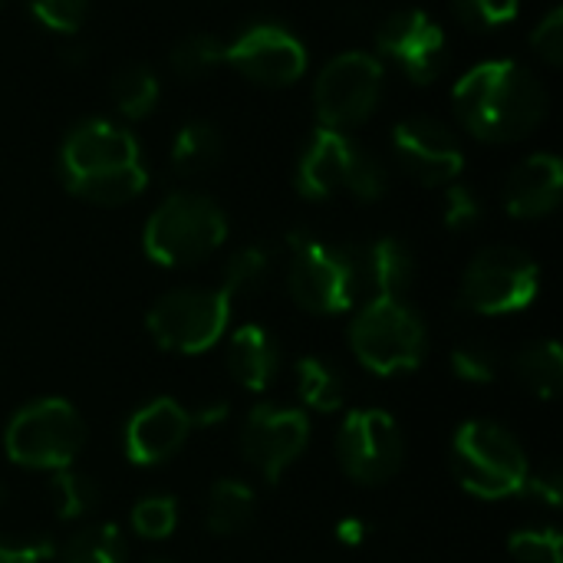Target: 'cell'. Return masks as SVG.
Listing matches in <instances>:
<instances>
[{
	"label": "cell",
	"mask_w": 563,
	"mask_h": 563,
	"mask_svg": "<svg viewBox=\"0 0 563 563\" xmlns=\"http://www.w3.org/2000/svg\"><path fill=\"white\" fill-rule=\"evenodd\" d=\"M188 432H191V412L181 402L168 396L152 399L125 426V435H122L125 459L145 468L162 465L185 445Z\"/></svg>",
	"instance_id": "17"
},
{
	"label": "cell",
	"mask_w": 563,
	"mask_h": 563,
	"mask_svg": "<svg viewBox=\"0 0 563 563\" xmlns=\"http://www.w3.org/2000/svg\"><path fill=\"white\" fill-rule=\"evenodd\" d=\"M336 459L343 472L360 485L389 482L406 459V442L396 419L383 409L346 412L336 432Z\"/></svg>",
	"instance_id": "12"
},
{
	"label": "cell",
	"mask_w": 563,
	"mask_h": 563,
	"mask_svg": "<svg viewBox=\"0 0 563 563\" xmlns=\"http://www.w3.org/2000/svg\"><path fill=\"white\" fill-rule=\"evenodd\" d=\"M531 46L534 53L548 63V66H558L563 59V10L561 7H551L544 13V20L531 30Z\"/></svg>",
	"instance_id": "35"
},
{
	"label": "cell",
	"mask_w": 563,
	"mask_h": 563,
	"mask_svg": "<svg viewBox=\"0 0 563 563\" xmlns=\"http://www.w3.org/2000/svg\"><path fill=\"white\" fill-rule=\"evenodd\" d=\"M393 148L402 168L422 185H449L465 168L459 135L429 115H412L393 129Z\"/></svg>",
	"instance_id": "16"
},
{
	"label": "cell",
	"mask_w": 563,
	"mask_h": 563,
	"mask_svg": "<svg viewBox=\"0 0 563 563\" xmlns=\"http://www.w3.org/2000/svg\"><path fill=\"white\" fill-rule=\"evenodd\" d=\"M508 551L518 563H563V538L554 528H528L508 538Z\"/></svg>",
	"instance_id": "31"
},
{
	"label": "cell",
	"mask_w": 563,
	"mask_h": 563,
	"mask_svg": "<svg viewBox=\"0 0 563 563\" xmlns=\"http://www.w3.org/2000/svg\"><path fill=\"white\" fill-rule=\"evenodd\" d=\"M158 76L148 69V66H125L115 73L112 79V99H115V109L125 115V119H145L155 102H158Z\"/></svg>",
	"instance_id": "26"
},
{
	"label": "cell",
	"mask_w": 563,
	"mask_h": 563,
	"mask_svg": "<svg viewBox=\"0 0 563 563\" xmlns=\"http://www.w3.org/2000/svg\"><path fill=\"white\" fill-rule=\"evenodd\" d=\"M287 287H290V297L317 317H336V313L353 310L360 297L353 251L333 247L303 231H294Z\"/></svg>",
	"instance_id": "8"
},
{
	"label": "cell",
	"mask_w": 563,
	"mask_h": 563,
	"mask_svg": "<svg viewBox=\"0 0 563 563\" xmlns=\"http://www.w3.org/2000/svg\"><path fill=\"white\" fill-rule=\"evenodd\" d=\"M455 112L482 142H518L544 122L548 89L518 59H488L455 82Z\"/></svg>",
	"instance_id": "1"
},
{
	"label": "cell",
	"mask_w": 563,
	"mask_h": 563,
	"mask_svg": "<svg viewBox=\"0 0 563 563\" xmlns=\"http://www.w3.org/2000/svg\"><path fill=\"white\" fill-rule=\"evenodd\" d=\"M452 369H455L459 379L485 386V383L498 379L501 360H498L495 346H488V343H465V346H459L452 353Z\"/></svg>",
	"instance_id": "33"
},
{
	"label": "cell",
	"mask_w": 563,
	"mask_h": 563,
	"mask_svg": "<svg viewBox=\"0 0 563 563\" xmlns=\"http://www.w3.org/2000/svg\"><path fill=\"white\" fill-rule=\"evenodd\" d=\"M231 297L218 287H178L165 297H158V303L148 310V333L152 340L168 350V353H181V356H195L211 350L228 323H231Z\"/></svg>",
	"instance_id": "9"
},
{
	"label": "cell",
	"mask_w": 563,
	"mask_h": 563,
	"mask_svg": "<svg viewBox=\"0 0 563 563\" xmlns=\"http://www.w3.org/2000/svg\"><path fill=\"white\" fill-rule=\"evenodd\" d=\"M525 492H531V495H534L538 501H544L548 508H558V505L563 501L561 468H558V465H551V468H544V472H538V475H528Z\"/></svg>",
	"instance_id": "38"
},
{
	"label": "cell",
	"mask_w": 563,
	"mask_h": 563,
	"mask_svg": "<svg viewBox=\"0 0 563 563\" xmlns=\"http://www.w3.org/2000/svg\"><path fill=\"white\" fill-rule=\"evenodd\" d=\"M26 7L36 23L63 36H73L89 13V0H26Z\"/></svg>",
	"instance_id": "34"
},
{
	"label": "cell",
	"mask_w": 563,
	"mask_h": 563,
	"mask_svg": "<svg viewBox=\"0 0 563 563\" xmlns=\"http://www.w3.org/2000/svg\"><path fill=\"white\" fill-rule=\"evenodd\" d=\"M452 472L459 485L482 498L501 501L521 495L531 475L521 442L492 419H472L452 435Z\"/></svg>",
	"instance_id": "3"
},
{
	"label": "cell",
	"mask_w": 563,
	"mask_h": 563,
	"mask_svg": "<svg viewBox=\"0 0 563 563\" xmlns=\"http://www.w3.org/2000/svg\"><path fill=\"white\" fill-rule=\"evenodd\" d=\"M228 238V218L208 195L175 191L145 224L142 247L158 267H188L211 257Z\"/></svg>",
	"instance_id": "4"
},
{
	"label": "cell",
	"mask_w": 563,
	"mask_h": 563,
	"mask_svg": "<svg viewBox=\"0 0 563 563\" xmlns=\"http://www.w3.org/2000/svg\"><path fill=\"white\" fill-rule=\"evenodd\" d=\"M452 7L472 30H501L521 13V0H452Z\"/></svg>",
	"instance_id": "32"
},
{
	"label": "cell",
	"mask_w": 563,
	"mask_h": 563,
	"mask_svg": "<svg viewBox=\"0 0 563 563\" xmlns=\"http://www.w3.org/2000/svg\"><path fill=\"white\" fill-rule=\"evenodd\" d=\"M178 528V501L168 495H148L132 508V531L145 541H162Z\"/></svg>",
	"instance_id": "30"
},
{
	"label": "cell",
	"mask_w": 563,
	"mask_h": 563,
	"mask_svg": "<svg viewBox=\"0 0 563 563\" xmlns=\"http://www.w3.org/2000/svg\"><path fill=\"white\" fill-rule=\"evenodd\" d=\"M86 445V422L66 399L26 402L3 432V449L10 462L36 472L69 468Z\"/></svg>",
	"instance_id": "7"
},
{
	"label": "cell",
	"mask_w": 563,
	"mask_h": 563,
	"mask_svg": "<svg viewBox=\"0 0 563 563\" xmlns=\"http://www.w3.org/2000/svg\"><path fill=\"white\" fill-rule=\"evenodd\" d=\"M376 43H379V53L389 56L419 86L435 82L449 59L445 30L419 7L389 13L376 33Z\"/></svg>",
	"instance_id": "15"
},
{
	"label": "cell",
	"mask_w": 563,
	"mask_h": 563,
	"mask_svg": "<svg viewBox=\"0 0 563 563\" xmlns=\"http://www.w3.org/2000/svg\"><path fill=\"white\" fill-rule=\"evenodd\" d=\"M224 63L257 86H290L307 73V46L280 23H254L224 43Z\"/></svg>",
	"instance_id": "14"
},
{
	"label": "cell",
	"mask_w": 563,
	"mask_h": 563,
	"mask_svg": "<svg viewBox=\"0 0 563 563\" xmlns=\"http://www.w3.org/2000/svg\"><path fill=\"white\" fill-rule=\"evenodd\" d=\"M254 518V492L238 478H221L211 485L205 501V525L218 538H231L244 531Z\"/></svg>",
	"instance_id": "21"
},
{
	"label": "cell",
	"mask_w": 563,
	"mask_h": 563,
	"mask_svg": "<svg viewBox=\"0 0 563 563\" xmlns=\"http://www.w3.org/2000/svg\"><path fill=\"white\" fill-rule=\"evenodd\" d=\"M267 267H271V254L264 251V247H241L231 261H228V267H224V284H221V290L234 300V297H241V294H251V290H257L261 287V280L267 277Z\"/></svg>",
	"instance_id": "29"
},
{
	"label": "cell",
	"mask_w": 563,
	"mask_h": 563,
	"mask_svg": "<svg viewBox=\"0 0 563 563\" xmlns=\"http://www.w3.org/2000/svg\"><path fill=\"white\" fill-rule=\"evenodd\" d=\"M297 373V393L303 399L307 409L313 412H336L346 399V386L343 376L320 356H303L294 366Z\"/></svg>",
	"instance_id": "24"
},
{
	"label": "cell",
	"mask_w": 563,
	"mask_h": 563,
	"mask_svg": "<svg viewBox=\"0 0 563 563\" xmlns=\"http://www.w3.org/2000/svg\"><path fill=\"white\" fill-rule=\"evenodd\" d=\"M386 69L383 59L363 49H350L333 56L313 86V109L320 125L327 129H350L366 122L383 96Z\"/></svg>",
	"instance_id": "11"
},
{
	"label": "cell",
	"mask_w": 563,
	"mask_h": 563,
	"mask_svg": "<svg viewBox=\"0 0 563 563\" xmlns=\"http://www.w3.org/2000/svg\"><path fill=\"white\" fill-rule=\"evenodd\" d=\"M353 264H356L360 287H369L373 297H402L416 274L412 251L399 238H379L353 251Z\"/></svg>",
	"instance_id": "19"
},
{
	"label": "cell",
	"mask_w": 563,
	"mask_h": 563,
	"mask_svg": "<svg viewBox=\"0 0 563 563\" xmlns=\"http://www.w3.org/2000/svg\"><path fill=\"white\" fill-rule=\"evenodd\" d=\"M541 290V267L518 247H488L475 254L462 277V303L482 317H505L531 307Z\"/></svg>",
	"instance_id": "10"
},
{
	"label": "cell",
	"mask_w": 563,
	"mask_h": 563,
	"mask_svg": "<svg viewBox=\"0 0 563 563\" xmlns=\"http://www.w3.org/2000/svg\"><path fill=\"white\" fill-rule=\"evenodd\" d=\"M350 343L360 363L376 376L412 373L426 360V323L399 297H373L360 307Z\"/></svg>",
	"instance_id": "6"
},
{
	"label": "cell",
	"mask_w": 563,
	"mask_h": 563,
	"mask_svg": "<svg viewBox=\"0 0 563 563\" xmlns=\"http://www.w3.org/2000/svg\"><path fill=\"white\" fill-rule=\"evenodd\" d=\"M224 363L238 386L247 393H264L277 376V343L261 323H244L231 333Z\"/></svg>",
	"instance_id": "20"
},
{
	"label": "cell",
	"mask_w": 563,
	"mask_h": 563,
	"mask_svg": "<svg viewBox=\"0 0 563 563\" xmlns=\"http://www.w3.org/2000/svg\"><path fill=\"white\" fill-rule=\"evenodd\" d=\"M389 188L386 168L360 148L340 129H313L297 162V191L310 201L333 198L336 191H350L360 201H376Z\"/></svg>",
	"instance_id": "5"
},
{
	"label": "cell",
	"mask_w": 563,
	"mask_h": 563,
	"mask_svg": "<svg viewBox=\"0 0 563 563\" xmlns=\"http://www.w3.org/2000/svg\"><path fill=\"white\" fill-rule=\"evenodd\" d=\"M145 563H172V561H145Z\"/></svg>",
	"instance_id": "41"
},
{
	"label": "cell",
	"mask_w": 563,
	"mask_h": 563,
	"mask_svg": "<svg viewBox=\"0 0 563 563\" xmlns=\"http://www.w3.org/2000/svg\"><path fill=\"white\" fill-rule=\"evenodd\" d=\"M515 373L528 393H534L538 399H554L563 383L561 346L554 340H541V343L525 346L515 360Z\"/></svg>",
	"instance_id": "23"
},
{
	"label": "cell",
	"mask_w": 563,
	"mask_h": 563,
	"mask_svg": "<svg viewBox=\"0 0 563 563\" xmlns=\"http://www.w3.org/2000/svg\"><path fill=\"white\" fill-rule=\"evenodd\" d=\"M125 558L129 544L115 525H92L63 548V563H125Z\"/></svg>",
	"instance_id": "25"
},
{
	"label": "cell",
	"mask_w": 563,
	"mask_h": 563,
	"mask_svg": "<svg viewBox=\"0 0 563 563\" xmlns=\"http://www.w3.org/2000/svg\"><path fill=\"white\" fill-rule=\"evenodd\" d=\"M224 419H228V402H211V406H205V409H198V412L191 416V426L211 429V426H218V422H224Z\"/></svg>",
	"instance_id": "40"
},
{
	"label": "cell",
	"mask_w": 563,
	"mask_h": 563,
	"mask_svg": "<svg viewBox=\"0 0 563 563\" xmlns=\"http://www.w3.org/2000/svg\"><path fill=\"white\" fill-rule=\"evenodd\" d=\"M307 442H310L307 412L271 406V402L254 406L241 429V452L267 485H277L284 478V472L303 455Z\"/></svg>",
	"instance_id": "13"
},
{
	"label": "cell",
	"mask_w": 563,
	"mask_h": 563,
	"mask_svg": "<svg viewBox=\"0 0 563 563\" xmlns=\"http://www.w3.org/2000/svg\"><path fill=\"white\" fill-rule=\"evenodd\" d=\"M563 191V165L558 155L538 152L515 165L505 185V211L511 218L531 221L558 208Z\"/></svg>",
	"instance_id": "18"
},
{
	"label": "cell",
	"mask_w": 563,
	"mask_h": 563,
	"mask_svg": "<svg viewBox=\"0 0 563 563\" xmlns=\"http://www.w3.org/2000/svg\"><path fill=\"white\" fill-rule=\"evenodd\" d=\"M59 175L76 198L102 208L125 205L148 185L135 135L109 119H86L63 139Z\"/></svg>",
	"instance_id": "2"
},
{
	"label": "cell",
	"mask_w": 563,
	"mask_h": 563,
	"mask_svg": "<svg viewBox=\"0 0 563 563\" xmlns=\"http://www.w3.org/2000/svg\"><path fill=\"white\" fill-rule=\"evenodd\" d=\"M336 538H340V544H346V548H360V544L369 538V528H366L363 518H343V521L336 525Z\"/></svg>",
	"instance_id": "39"
},
{
	"label": "cell",
	"mask_w": 563,
	"mask_h": 563,
	"mask_svg": "<svg viewBox=\"0 0 563 563\" xmlns=\"http://www.w3.org/2000/svg\"><path fill=\"white\" fill-rule=\"evenodd\" d=\"M218 63H224V43L211 33H191L175 43L172 49V69L181 79H201Z\"/></svg>",
	"instance_id": "28"
},
{
	"label": "cell",
	"mask_w": 563,
	"mask_h": 563,
	"mask_svg": "<svg viewBox=\"0 0 563 563\" xmlns=\"http://www.w3.org/2000/svg\"><path fill=\"white\" fill-rule=\"evenodd\" d=\"M482 218V201L475 198V191L468 185L452 181L445 191V228L452 231H465Z\"/></svg>",
	"instance_id": "36"
},
{
	"label": "cell",
	"mask_w": 563,
	"mask_h": 563,
	"mask_svg": "<svg viewBox=\"0 0 563 563\" xmlns=\"http://www.w3.org/2000/svg\"><path fill=\"white\" fill-rule=\"evenodd\" d=\"M224 142L211 122H185L172 139V168L178 175H205L221 162Z\"/></svg>",
	"instance_id": "22"
},
{
	"label": "cell",
	"mask_w": 563,
	"mask_h": 563,
	"mask_svg": "<svg viewBox=\"0 0 563 563\" xmlns=\"http://www.w3.org/2000/svg\"><path fill=\"white\" fill-rule=\"evenodd\" d=\"M56 554L49 538H26V541H0V563H46Z\"/></svg>",
	"instance_id": "37"
},
{
	"label": "cell",
	"mask_w": 563,
	"mask_h": 563,
	"mask_svg": "<svg viewBox=\"0 0 563 563\" xmlns=\"http://www.w3.org/2000/svg\"><path fill=\"white\" fill-rule=\"evenodd\" d=\"M49 501H53V511L56 518L63 521H76L82 515H89L99 501V488L92 478L73 472V468H59L53 472L49 478Z\"/></svg>",
	"instance_id": "27"
}]
</instances>
